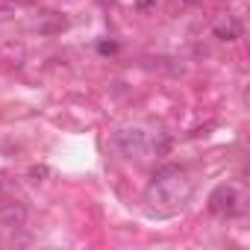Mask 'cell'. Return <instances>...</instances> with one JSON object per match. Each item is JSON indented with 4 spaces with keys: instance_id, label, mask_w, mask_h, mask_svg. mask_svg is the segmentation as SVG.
I'll list each match as a JSON object with an SVG mask.
<instances>
[{
    "instance_id": "cell-1",
    "label": "cell",
    "mask_w": 250,
    "mask_h": 250,
    "mask_svg": "<svg viewBox=\"0 0 250 250\" xmlns=\"http://www.w3.org/2000/svg\"><path fill=\"white\" fill-rule=\"evenodd\" d=\"M188 188H191V186H188L186 171L177 168V165H168V168L156 171L147 197H150V203H168V206H177V203H183V200L188 197Z\"/></svg>"
},
{
    "instance_id": "cell-2",
    "label": "cell",
    "mask_w": 250,
    "mask_h": 250,
    "mask_svg": "<svg viewBox=\"0 0 250 250\" xmlns=\"http://www.w3.org/2000/svg\"><path fill=\"white\" fill-rule=\"evenodd\" d=\"M115 145L124 156H145L147 153V136L136 127H127V130H118L115 133Z\"/></svg>"
},
{
    "instance_id": "cell-3",
    "label": "cell",
    "mask_w": 250,
    "mask_h": 250,
    "mask_svg": "<svg viewBox=\"0 0 250 250\" xmlns=\"http://www.w3.org/2000/svg\"><path fill=\"white\" fill-rule=\"evenodd\" d=\"M0 224H3L6 229H21L27 224L24 203L15 200V197H3V200H0Z\"/></svg>"
},
{
    "instance_id": "cell-4",
    "label": "cell",
    "mask_w": 250,
    "mask_h": 250,
    "mask_svg": "<svg viewBox=\"0 0 250 250\" xmlns=\"http://www.w3.org/2000/svg\"><path fill=\"white\" fill-rule=\"evenodd\" d=\"M209 209L215 215H232L238 209V191L232 186H221L212 197H209Z\"/></svg>"
},
{
    "instance_id": "cell-5",
    "label": "cell",
    "mask_w": 250,
    "mask_h": 250,
    "mask_svg": "<svg viewBox=\"0 0 250 250\" xmlns=\"http://www.w3.org/2000/svg\"><path fill=\"white\" fill-rule=\"evenodd\" d=\"M215 36H218V39H224V42H232V39H238V36H241V27H238V21H235V18H227V21H221V24L215 27Z\"/></svg>"
},
{
    "instance_id": "cell-6",
    "label": "cell",
    "mask_w": 250,
    "mask_h": 250,
    "mask_svg": "<svg viewBox=\"0 0 250 250\" xmlns=\"http://www.w3.org/2000/svg\"><path fill=\"white\" fill-rule=\"evenodd\" d=\"M47 174H50V171H47L44 165H42V168H39V165H36V168H30V177H33V180H44Z\"/></svg>"
}]
</instances>
